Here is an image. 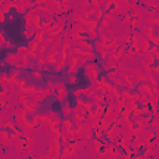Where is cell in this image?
Listing matches in <instances>:
<instances>
[{"mask_svg":"<svg viewBox=\"0 0 159 159\" xmlns=\"http://www.w3.org/2000/svg\"><path fill=\"white\" fill-rule=\"evenodd\" d=\"M35 143H36V138L35 134H27L24 133V135L19 139L15 140V150L19 155L21 157H30L34 153L35 149Z\"/></svg>","mask_w":159,"mask_h":159,"instance_id":"obj_1","label":"cell"},{"mask_svg":"<svg viewBox=\"0 0 159 159\" xmlns=\"http://www.w3.org/2000/svg\"><path fill=\"white\" fill-rule=\"evenodd\" d=\"M130 1H119V0H106L104 5H103V11L104 12H109L112 15L116 16H120V15H125L127 12L130 11Z\"/></svg>","mask_w":159,"mask_h":159,"instance_id":"obj_2","label":"cell"},{"mask_svg":"<svg viewBox=\"0 0 159 159\" xmlns=\"http://www.w3.org/2000/svg\"><path fill=\"white\" fill-rule=\"evenodd\" d=\"M140 137H142V139L145 142L147 148H157V147L159 145V144H158V140H157L155 130H153V129H144V130L140 133Z\"/></svg>","mask_w":159,"mask_h":159,"instance_id":"obj_3","label":"cell"},{"mask_svg":"<svg viewBox=\"0 0 159 159\" xmlns=\"http://www.w3.org/2000/svg\"><path fill=\"white\" fill-rule=\"evenodd\" d=\"M84 73L88 77V80H91L93 86L96 84V81L98 80V77L101 76L99 75V68H98V66L94 62H88L84 66Z\"/></svg>","mask_w":159,"mask_h":159,"instance_id":"obj_4","label":"cell"},{"mask_svg":"<svg viewBox=\"0 0 159 159\" xmlns=\"http://www.w3.org/2000/svg\"><path fill=\"white\" fill-rule=\"evenodd\" d=\"M87 114H88V112H87V111H86L83 107H81V106H75V107H73L72 120H73L76 124L86 123V122H88Z\"/></svg>","mask_w":159,"mask_h":159,"instance_id":"obj_5","label":"cell"},{"mask_svg":"<svg viewBox=\"0 0 159 159\" xmlns=\"http://www.w3.org/2000/svg\"><path fill=\"white\" fill-rule=\"evenodd\" d=\"M128 50V45H120L118 48L116 50H112L111 51V55H109V60L116 62V63H119L120 61H123L124 56H125V52Z\"/></svg>","mask_w":159,"mask_h":159,"instance_id":"obj_6","label":"cell"},{"mask_svg":"<svg viewBox=\"0 0 159 159\" xmlns=\"http://www.w3.org/2000/svg\"><path fill=\"white\" fill-rule=\"evenodd\" d=\"M72 51H73V55H76V56H78V57H82V58H87L89 62L96 58V53H94L93 51L82 50V48H80V47H72Z\"/></svg>","mask_w":159,"mask_h":159,"instance_id":"obj_7","label":"cell"},{"mask_svg":"<svg viewBox=\"0 0 159 159\" xmlns=\"http://www.w3.org/2000/svg\"><path fill=\"white\" fill-rule=\"evenodd\" d=\"M45 58H46V63H47V65H50V66H56L57 62H58L60 58H61V50H58V51H48V52L46 53Z\"/></svg>","mask_w":159,"mask_h":159,"instance_id":"obj_8","label":"cell"},{"mask_svg":"<svg viewBox=\"0 0 159 159\" xmlns=\"http://www.w3.org/2000/svg\"><path fill=\"white\" fill-rule=\"evenodd\" d=\"M80 60H81V57H78L76 55H73V56H71L68 58V62H67V65H68V73L75 75L80 70Z\"/></svg>","mask_w":159,"mask_h":159,"instance_id":"obj_9","label":"cell"},{"mask_svg":"<svg viewBox=\"0 0 159 159\" xmlns=\"http://www.w3.org/2000/svg\"><path fill=\"white\" fill-rule=\"evenodd\" d=\"M55 94H56V98H57L58 102L63 101L67 97L68 92H67V89H66L63 83H56V93Z\"/></svg>","mask_w":159,"mask_h":159,"instance_id":"obj_10","label":"cell"},{"mask_svg":"<svg viewBox=\"0 0 159 159\" xmlns=\"http://www.w3.org/2000/svg\"><path fill=\"white\" fill-rule=\"evenodd\" d=\"M107 149H108V157H111L112 159H118L120 157V154H122V150L113 143H109Z\"/></svg>","mask_w":159,"mask_h":159,"instance_id":"obj_11","label":"cell"},{"mask_svg":"<svg viewBox=\"0 0 159 159\" xmlns=\"http://www.w3.org/2000/svg\"><path fill=\"white\" fill-rule=\"evenodd\" d=\"M72 46L73 47H80L82 50H87V51H93L94 50V45L91 41H72Z\"/></svg>","mask_w":159,"mask_h":159,"instance_id":"obj_12","label":"cell"},{"mask_svg":"<svg viewBox=\"0 0 159 159\" xmlns=\"http://www.w3.org/2000/svg\"><path fill=\"white\" fill-rule=\"evenodd\" d=\"M144 25H148V26H153L155 27L157 30H159V16H148L144 19Z\"/></svg>","mask_w":159,"mask_h":159,"instance_id":"obj_13","label":"cell"},{"mask_svg":"<svg viewBox=\"0 0 159 159\" xmlns=\"http://www.w3.org/2000/svg\"><path fill=\"white\" fill-rule=\"evenodd\" d=\"M42 20H43V15L40 12V14H36L34 15V21H32V27L36 30V31H40L42 30L41 26H42Z\"/></svg>","mask_w":159,"mask_h":159,"instance_id":"obj_14","label":"cell"},{"mask_svg":"<svg viewBox=\"0 0 159 159\" xmlns=\"http://www.w3.org/2000/svg\"><path fill=\"white\" fill-rule=\"evenodd\" d=\"M21 60V55L19 53H9L6 56V62L10 65V66H16Z\"/></svg>","mask_w":159,"mask_h":159,"instance_id":"obj_15","label":"cell"},{"mask_svg":"<svg viewBox=\"0 0 159 159\" xmlns=\"http://www.w3.org/2000/svg\"><path fill=\"white\" fill-rule=\"evenodd\" d=\"M48 96H47V93H46V91L43 89V88H39V91H37V93L36 94H34L32 97H31V99H34V101H36V102H42L43 99H46Z\"/></svg>","mask_w":159,"mask_h":159,"instance_id":"obj_16","label":"cell"},{"mask_svg":"<svg viewBox=\"0 0 159 159\" xmlns=\"http://www.w3.org/2000/svg\"><path fill=\"white\" fill-rule=\"evenodd\" d=\"M75 122L72 119H68V118H65L62 119V124H61V128H62V132H67V130H71L75 128Z\"/></svg>","mask_w":159,"mask_h":159,"instance_id":"obj_17","label":"cell"},{"mask_svg":"<svg viewBox=\"0 0 159 159\" xmlns=\"http://www.w3.org/2000/svg\"><path fill=\"white\" fill-rule=\"evenodd\" d=\"M71 31L77 32L80 35H87V29L81 24H71Z\"/></svg>","mask_w":159,"mask_h":159,"instance_id":"obj_18","label":"cell"},{"mask_svg":"<svg viewBox=\"0 0 159 159\" xmlns=\"http://www.w3.org/2000/svg\"><path fill=\"white\" fill-rule=\"evenodd\" d=\"M117 37H118V41L120 45H128L129 46L132 43V35L130 34H122Z\"/></svg>","mask_w":159,"mask_h":159,"instance_id":"obj_19","label":"cell"},{"mask_svg":"<svg viewBox=\"0 0 159 159\" xmlns=\"http://www.w3.org/2000/svg\"><path fill=\"white\" fill-rule=\"evenodd\" d=\"M31 123L35 128V130H39L40 128H42V124H41V120H40V113H35L34 116H31Z\"/></svg>","mask_w":159,"mask_h":159,"instance_id":"obj_20","label":"cell"},{"mask_svg":"<svg viewBox=\"0 0 159 159\" xmlns=\"http://www.w3.org/2000/svg\"><path fill=\"white\" fill-rule=\"evenodd\" d=\"M93 87H94V86L82 88V91H83V97H84L86 99H92V98H93V96L96 94V92H94V88H93Z\"/></svg>","mask_w":159,"mask_h":159,"instance_id":"obj_21","label":"cell"},{"mask_svg":"<svg viewBox=\"0 0 159 159\" xmlns=\"http://www.w3.org/2000/svg\"><path fill=\"white\" fill-rule=\"evenodd\" d=\"M143 60L150 66V67H153V66H155L157 63V58H155V56L154 55H152V53H144L143 55Z\"/></svg>","mask_w":159,"mask_h":159,"instance_id":"obj_22","label":"cell"},{"mask_svg":"<svg viewBox=\"0 0 159 159\" xmlns=\"http://www.w3.org/2000/svg\"><path fill=\"white\" fill-rule=\"evenodd\" d=\"M61 124H62V119L56 116V117H52L51 118V123L48 125V129H53V128H61Z\"/></svg>","mask_w":159,"mask_h":159,"instance_id":"obj_23","label":"cell"},{"mask_svg":"<svg viewBox=\"0 0 159 159\" xmlns=\"http://www.w3.org/2000/svg\"><path fill=\"white\" fill-rule=\"evenodd\" d=\"M46 36H47V34H46L43 30H40V31H36L34 40H36V41H37V42L41 45V43H43V42H45V39H46Z\"/></svg>","mask_w":159,"mask_h":159,"instance_id":"obj_24","label":"cell"},{"mask_svg":"<svg viewBox=\"0 0 159 159\" xmlns=\"http://www.w3.org/2000/svg\"><path fill=\"white\" fill-rule=\"evenodd\" d=\"M24 20H25V26L26 27H30L32 26V21H34V14L31 11H27L24 16Z\"/></svg>","mask_w":159,"mask_h":159,"instance_id":"obj_25","label":"cell"},{"mask_svg":"<svg viewBox=\"0 0 159 159\" xmlns=\"http://www.w3.org/2000/svg\"><path fill=\"white\" fill-rule=\"evenodd\" d=\"M26 10H29L27 6H26V2L20 0V1H19V6H17V9H16V12H17V14H21V15H22V14L25 15V14L27 12Z\"/></svg>","mask_w":159,"mask_h":159,"instance_id":"obj_26","label":"cell"},{"mask_svg":"<svg viewBox=\"0 0 159 159\" xmlns=\"http://www.w3.org/2000/svg\"><path fill=\"white\" fill-rule=\"evenodd\" d=\"M62 114H63V117H65V118H68L70 116H72V114H73V107H71L70 104L65 106V107L62 108Z\"/></svg>","mask_w":159,"mask_h":159,"instance_id":"obj_27","label":"cell"},{"mask_svg":"<svg viewBox=\"0 0 159 159\" xmlns=\"http://www.w3.org/2000/svg\"><path fill=\"white\" fill-rule=\"evenodd\" d=\"M62 50H71L72 48V40H71V37H66V39H63V41H62V47H61Z\"/></svg>","mask_w":159,"mask_h":159,"instance_id":"obj_28","label":"cell"},{"mask_svg":"<svg viewBox=\"0 0 159 159\" xmlns=\"http://www.w3.org/2000/svg\"><path fill=\"white\" fill-rule=\"evenodd\" d=\"M103 19L108 20L111 24H117V22H118V20H119V17H118V16H116V15H112V14H109V12H106Z\"/></svg>","mask_w":159,"mask_h":159,"instance_id":"obj_29","label":"cell"},{"mask_svg":"<svg viewBox=\"0 0 159 159\" xmlns=\"http://www.w3.org/2000/svg\"><path fill=\"white\" fill-rule=\"evenodd\" d=\"M142 70H143V72L145 73V75H152V67L142 58Z\"/></svg>","mask_w":159,"mask_h":159,"instance_id":"obj_30","label":"cell"},{"mask_svg":"<svg viewBox=\"0 0 159 159\" xmlns=\"http://www.w3.org/2000/svg\"><path fill=\"white\" fill-rule=\"evenodd\" d=\"M148 83L152 86V87H158V80H157V77L152 73V75H148Z\"/></svg>","mask_w":159,"mask_h":159,"instance_id":"obj_31","label":"cell"},{"mask_svg":"<svg viewBox=\"0 0 159 159\" xmlns=\"http://www.w3.org/2000/svg\"><path fill=\"white\" fill-rule=\"evenodd\" d=\"M106 106H107V104H97V103H96L94 108H96V111H97V113H98L99 118H102V117H103V114H104V109H106Z\"/></svg>","mask_w":159,"mask_h":159,"instance_id":"obj_32","label":"cell"},{"mask_svg":"<svg viewBox=\"0 0 159 159\" xmlns=\"http://www.w3.org/2000/svg\"><path fill=\"white\" fill-rule=\"evenodd\" d=\"M130 21H132V15H130V12H127V14L123 16V19L120 20V24L128 26V25L130 24Z\"/></svg>","mask_w":159,"mask_h":159,"instance_id":"obj_33","label":"cell"},{"mask_svg":"<svg viewBox=\"0 0 159 159\" xmlns=\"http://www.w3.org/2000/svg\"><path fill=\"white\" fill-rule=\"evenodd\" d=\"M104 5V1H99V0H91V6L94 9H102Z\"/></svg>","mask_w":159,"mask_h":159,"instance_id":"obj_34","label":"cell"},{"mask_svg":"<svg viewBox=\"0 0 159 159\" xmlns=\"http://www.w3.org/2000/svg\"><path fill=\"white\" fill-rule=\"evenodd\" d=\"M104 132H102L101 129H94L93 130V138L94 139H103L104 138Z\"/></svg>","mask_w":159,"mask_h":159,"instance_id":"obj_35","label":"cell"},{"mask_svg":"<svg viewBox=\"0 0 159 159\" xmlns=\"http://www.w3.org/2000/svg\"><path fill=\"white\" fill-rule=\"evenodd\" d=\"M104 11H103V9H97V12H96V16H94V19L97 20V21H102L103 20V17H104Z\"/></svg>","mask_w":159,"mask_h":159,"instance_id":"obj_36","label":"cell"},{"mask_svg":"<svg viewBox=\"0 0 159 159\" xmlns=\"http://www.w3.org/2000/svg\"><path fill=\"white\" fill-rule=\"evenodd\" d=\"M78 11H80L81 15L83 16V19H86V20H91V19H92L91 15H89V11H88L87 9H78Z\"/></svg>","mask_w":159,"mask_h":159,"instance_id":"obj_37","label":"cell"},{"mask_svg":"<svg viewBox=\"0 0 159 159\" xmlns=\"http://www.w3.org/2000/svg\"><path fill=\"white\" fill-rule=\"evenodd\" d=\"M111 22L108 21V20H106V19H103L101 22H99V27H102V29H104V30H108V29H111Z\"/></svg>","mask_w":159,"mask_h":159,"instance_id":"obj_38","label":"cell"},{"mask_svg":"<svg viewBox=\"0 0 159 159\" xmlns=\"http://www.w3.org/2000/svg\"><path fill=\"white\" fill-rule=\"evenodd\" d=\"M98 55H99V57H101V60H108V56L111 55V51H107V50H102V51H99L98 52Z\"/></svg>","mask_w":159,"mask_h":159,"instance_id":"obj_39","label":"cell"},{"mask_svg":"<svg viewBox=\"0 0 159 159\" xmlns=\"http://www.w3.org/2000/svg\"><path fill=\"white\" fill-rule=\"evenodd\" d=\"M45 65H46V58H45V57H39L37 61H36V66H37V68L41 70Z\"/></svg>","mask_w":159,"mask_h":159,"instance_id":"obj_40","label":"cell"},{"mask_svg":"<svg viewBox=\"0 0 159 159\" xmlns=\"http://www.w3.org/2000/svg\"><path fill=\"white\" fill-rule=\"evenodd\" d=\"M92 6H91V0H84V1H82V2H80V9H91Z\"/></svg>","mask_w":159,"mask_h":159,"instance_id":"obj_41","label":"cell"},{"mask_svg":"<svg viewBox=\"0 0 159 159\" xmlns=\"http://www.w3.org/2000/svg\"><path fill=\"white\" fill-rule=\"evenodd\" d=\"M6 106L10 107L9 99H6V98H1V99H0V108H1V109H6Z\"/></svg>","mask_w":159,"mask_h":159,"instance_id":"obj_42","label":"cell"},{"mask_svg":"<svg viewBox=\"0 0 159 159\" xmlns=\"http://www.w3.org/2000/svg\"><path fill=\"white\" fill-rule=\"evenodd\" d=\"M159 125V117H154L153 118V120L150 122V124H149V127L150 128H153V129H157V127Z\"/></svg>","mask_w":159,"mask_h":159,"instance_id":"obj_43","label":"cell"},{"mask_svg":"<svg viewBox=\"0 0 159 159\" xmlns=\"http://www.w3.org/2000/svg\"><path fill=\"white\" fill-rule=\"evenodd\" d=\"M15 86L17 87V88H24V87H26L27 84H26V80H17L16 81V83H15Z\"/></svg>","mask_w":159,"mask_h":159,"instance_id":"obj_44","label":"cell"},{"mask_svg":"<svg viewBox=\"0 0 159 159\" xmlns=\"http://www.w3.org/2000/svg\"><path fill=\"white\" fill-rule=\"evenodd\" d=\"M153 118H154V116H153L152 113H149V114H147V116H144V117H143V120L149 125V124H150V122L153 120Z\"/></svg>","mask_w":159,"mask_h":159,"instance_id":"obj_45","label":"cell"},{"mask_svg":"<svg viewBox=\"0 0 159 159\" xmlns=\"http://www.w3.org/2000/svg\"><path fill=\"white\" fill-rule=\"evenodd\" d=\"M72 94H73L75 98H78V97H81V96H83V91H82V88H80V89H75V91L72 92Z\"/></svg>","mask_w":159,"mask_h":159,"instance_id":"obj_46","label":"cell"},{"mask_svg":"<svg viewBox=\"0 0 159 159\" xmlns=\"http://www.w3.org/2000/svg\"><path fill=\"white\" fill-rule=\"evenodd\" d=\"M6 42H7V41H6V37H5V34L1 32V34H0V45L4 46V45H6Z\"/></svg>","mask_w":159,"mask_h":159,"instance_id":"obj_47","label":"cell"},{"mask_svg":"<svg viewBox=\"0 0 159 159\" xmlns=\"http://www.w3.org/2000/svg\"><path fill=\"white\" fill-rule=\"evenodd\" d=\"M88 62H89V61H88L87 58H82V57H81V60H80V68H82V67L84 68V66H86Z\"/></svg>","mask_w":159,"mask_h":159,"instance_id":"obj_48","label":"cell"},{"mask_svg":"<svg viewBox=\"0 0 159 159\" xmlns=\"http://www.w3.org/2000/svg\"><path fill=\"white\" fill-rule=\"evenodd\" d=\"M84 102H86V101H84L82 97H78V98H76V106H81V107H83Z\"/></svg>","mask_w":159,"mask_h":159,"instance_id":"obj_49","label":"cell"},{"mask_svg":"<svg viewBox=\"0 0 159 159\" xmlns=\"http://www.w3.org/2000/svg\"><path fill=\"white\" fill-rule=\"evenodd\" d=\"M77 83V76L76 75H71L70 77V84H76Z\"/></svg>","mask_w":159,"mask_h":159,"instance_id":"obj_50","label":"cell"},{"mask_svg":"<svg viewBox=\"0 0 159 159\" xmlns=\"http://www.w3.org/2000/svg\"><path fill=\"white\" fill-rule=\"evenodd\" d=\"M32 76H34L35 78H37V80L42 78V73H41L40 71H34V72H32Z\"/></svg>","mask_w":159,"mask_h":159,"instance_id":"obj_51","label":"cell"},{"mask_svg":"<svg viewBox=\"0 0 159 159\" xmlns=\"http://www.w3.org/2000/svg\"><path fill=\"white\" fill-rule=\"evenodd\" d=\"M6 21V14L5 12H2V11H0V22H5Z\"/></svg>","mask_w":159,"mask_h":159,"instance_id":"obj_52","label":"cell"},{"mask_svg":"<svg viewBox=\"0 0 159 159\" xmlns=\"http://www.w3.org/2000/svg\"><path fill=\"white\" fill-rule=\"evenodd\" d=\"M157 51H159V47H158V46H153V45H152V47H150V50H149V53L154 55Z\"/></svg>","mask_w":159,"mask_h":159,"instance_id":"obj_53","label":"cell"},{"mask_svg":"<svg viewBox=\"0 0 159 159\" xmlns=\"http://www.w3.org/2000/svg\"><path fill=\"white\" fill-rule=\"evenodd\" d=\"M48 159H66V158H63L62 155H61V157H57V155H53V157H51V158H48Z\"/></svg>","mask_w":159,"mask_h":159,"instance_id":"obj_54","label":"cell"},{"mask_svg":"<svg viewBox=\"0 0 159 159\" xmlns=\"http://www.w3.org/2000/svg\"><path fill=\"white\" fill-rule=\"evenodd\" d=\"M155 134H157V140H158V144H159V129H155Z\"/></svg>","mask_w":159,"mask_h":159,"instance_id":"obj_55","label":"cell"},{"mask_svg":"<svg viewBox=\"0 0 159 159\" xmlns=\"http://www.w3.org/2000/svg\"><path fill=\"white\" fill-rule=\"evenodd\" d=\"M154 56H155V58H157V61H159V51H157V52L154 53Z\"/></svg>","mask_w":159,"mask_h":159,"instance_id":"obj_56","label":"cell"},{"mask_svg":"<svg viewBox=\"0 0 159 159\" xmlns=\"http://www.w3.org/2000/svg\"><path fill=\"white\" fill-rule=\"evenodd\" d=\"M5 46H6V48H7V47H10V46H11V43H10V42H9V41H7V42H6V45H5Z\"/></svg>","mask_w":159,"mask_h":159,"instance_id":"obj_57","label":"cell"},{"mask_svg":"<svg viewBox=\"0 0 159 159\" xmlns=\"http://www.w3.org/2000/svg\"><path fill=\"white\" fill-rule=\"evenodd\" d=\"M157 77H158V80H159V73H157ZM159 82V81H158Z\"/></svg>","mask_w":159,"mask_h":159,"instance_id":"obj_58","label":"cell"},{"mask_svg":"<svg viewBox=\"0 0 159 159\" xmlns=\"http://www.w3.org/2000/svg\"><path fill=\"white\" fill-rule=\"evenodd\" d=\"M158 109H159V103H158Z\"/></svg>","mask_w":159,"mask_h":159,"instance_id":"obj_59","label":"cell"},{"mask_svg":"<svg viewBox=\"0 0 159 159\" xmlns=\"http://www.w3.org/2000/svg\"><path fill=\"white\" fill-rule=\"evenodd\" d=\"M158 159H159V158H158Z\"/></svg>","mask_w":159,"mask_h":159,"instance_id":"obj_60","label":"cell"}]
</instances>
